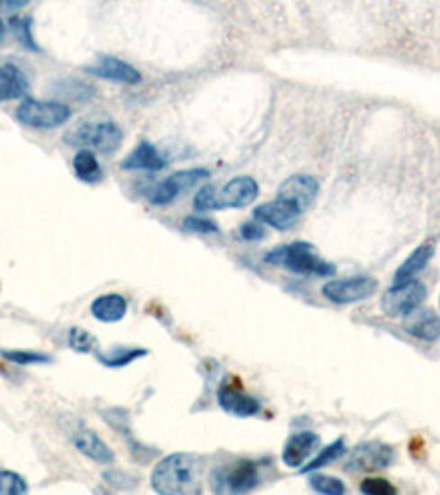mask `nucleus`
Returning a JSON list of instances; mask_svg holds the SVG:
<instances>
[{"label":"nucleus","instance_id":"obj_1","mask_svg":"<svg viewBox=\"0 0 440 495\" xmlns=\"http://www.w3.org/2000/svg\"><path fill=\"white\" fill-rule=\"evenodd\" d=\"M152 489L166 495H190L201 489V460L190 454H172L152 472Z\"/></svg>","mask_w":440,"mask_h":495},{"label":"nucleus","instance_id":"obj_2","mask_svg":"<svg viewBox=\"0 0 440 495\" xmlns=\"http://www.w3.org/2000/svg\"><path fill=\"white\" fill-rule=\"evenodd\" d=\"M265 262L266 265L289 269L300 275H335V265L321 260V257L315 254L313 245H309V242H291V245L275 247L274 251H269V254L265 256Z\"/></svg>","mask_w":440,"mask_h":495},{"label":"nucleus","instance_id":"obj_3","mask_svg":"<svg viewBox=\"0 0 440 495\" xmlns=\"http://www.w3.org/2000/svg\"><path fill=\"white\" fill-rule=\"evenodd\" d=\"M64 141L80 150L112 155L121 146L123 132L112 122H82L64 135Z\"/></svg>","mask_w":440,"mask_h":495},{"label":"nucleus","instance_id":"obj_4","mask_svg":"<svg viewBox=\"0 0 440 495\" xmlns=\"http://www.w3.org/2000/svg\"><path fill=\"white\" fill-rule=\"evenodd\" d=\"M16 119L27 128L51 130L71 119V108L60 102H40V99L24 97L16 108Z\"/></svg>","mask_w":440,"mask_h":495},{"label":"nucleus","instance_id":"obj_5","mask_svg":"<svg viewBox=\"0 0 440 495\" xmlns=\"http://www.w3.org/2000/svg\"><path fill=\"white\" fill-rule=\"evenodd\" d=\"M427 289H425L423 282L409 280L403 284H394L392 289H388L381 300V309L385 310V315L390 317H409L417 313V309L423 304Z\"/></svg>","mask_w":440,"mask_h":495},{"label":"nucleus","instance_id":"obj_6","mask_svg":"<svg viewBox=\"0 0 440 495\" xmlns=\"http://www.w3.org/2000/svg\"><path fill=\"white\" fill-rule=\"evenodd\" d=\"M207 176H210V172H207L205 167H192V170L175 172V175L167 176L166 181H161L155 190H150L148 201H150L152 205H170L172 201H176V198L185 194L187 190L199 185Z\"/></svg>","mask_w":440,"mask_h":495},{"label":"nucleus","instance_id":"obj_7","mask_svg":"<svg viewBox=\"0 0 440 495\" xmlns=\"http://www.w3.org/2000/svg\"><path fill=\"white\" fill-rule=\"evenodd\" d=\"M374 291H377V282L373 277H346V280L326 282L321 293L333 304H355L374 295Z\"/></svg>","mask_w":440,"mask_h":495},{"label":"nucleus","instance_id":"obj_8","mask_svg":"<svg viewBox=\"0 0 440 495\" xmlns=\"http://www.w3.org/2000/svg\"><path fill=\"white\" fill-rule=\"evenodd\" d=\"M394 460V449L383 443H364L355 449L353 455L346 463L348 472H379L390 467Z\"/></svg>","mask_w":440,"mask_h":495},{"label":"nucleus","instance_id":"obj_9","mask_svg":"<svg viewBox=\"0 0 440 495\" xmlns=\"http://www.w3.org/2000/svg\"><path fill=\"white\" fill-rule=\"evenodd\" d=\"M318 194H319L318 178L309 176V175H295V176L286 178L278 190V198L291 202L293 207H298L301 214H304V212L313 205Z\"/></svg>","mask_w":440,"mask_h":495},{"label":"nucleus","instance_id":"obj_10","mask_svg":"<svg viewBox=\"0 0 440 495\" xmlns=\"http://www.w3.org/2000/svg\"><path fill=\"white\" fill-rule=\"evenodd\" d=\"M301 212L298 207H293L291 202L282 201V198H275V201L265 202V205H258L254 210V218L262 225H269L274 227V230L286 231L291 230V227L298 225Z\"/></svg>","mask_w":440,"mask_h":495},{"label":"nucleus","instance_id":"obj_11","mask_svg":"<svg viewBox=\"0 0 440 495\" xmlns=\"http://www.w3.org/2000/svg\"><path fill=\"white\" fill-rule=\"evenodd\" d=\"M219 403L225 412L234 416H254L260 412V400L254 399L251 394H247L245 390L240 388L238 381H225L219 390Z\"/></svg>","mask_w":440,"mask_h":495},{"label":"nucleus","instance_id":"obj_12","mask_svg":"<svg viewBox=\"0 0 440 495\" xmlns=\"http://www.w3.org/2000/svg\"><path fill=\"white\" fill-rule=\"evenodd\" d=\"M258 194H260V185L256 183V178L251 176L231 178L229 183L222 185V190H219V205L220 210H225V207H247L258 198Z\"/></svg>","mask_w":440,"mask_h":495},{"label":"nucleus","instance_id":"obj_13","mask_svg":"<svg viewBox=\"0 0 440 495\" xmlns=\"http://www.w3.org/2000/svg\"><path fill=\"white\" fill-rule=\"evenodd\" d=\"M220 478L222 482L219 484V489H227V491H234V493L251 491V489L258 487L260 482L258 464L251 463V460H240V463H236L234 467L225 469Z\"/></svg>","mask_w":440,"mask_h":495},{"label":"nucleus","instance_id":"obj_14","mask_svg":"<svg viewBox=\"0 0 440 495\" xmlns=\"http://www.w3.org/2000/svg\"><path fill=\"white\" fill-rule=\"evenodd\" d=\"M88 73L93 76L102 77V79H111V82H120V84H139L141 82V73L137 71L132 64L123 62L120 58H111V56H100L95 64L88 67Z\"/></svg>","mask_w":440,"mask_h":495},{"label":"nucleus","instance_id":"obj_15","mask_svg":"<svg viewBox=\"0 0 440 495\" xmlns=\"http://www.w3.org/2000/svg\"><path fill=\"white\" fill-rule=\"evenodd\" d=\"M319 445V436L313 432H300L295 436H291L289 440H286L284 449H282V463L286 464V467H304L306 460L310 458V454L318 449Z\"/></svg>","mask_w":440,"mask_h":495},{"label":"nucleus","instance_id":"obj_16","mask_svg":"<svg viewBox=\"0 0 440 495\" xmlns=\"http://www.w3.org/2000/svg\"><path fill=\"white\" fill-rule=\"evenodd\" d=\"M29 93V79L18 64L0 59V102L22 99Z\"/></svg>","mask_w":440,"mask_h":495},{"label":"nucleus","instance_id":"obj_17","mask_svg":"<svg viewBox=\"0 0 440 495\" xmlns=\"http://www.w3.org/2000/svg\"><path fill=\"white\" fill-rule=\"evenodd\" d=\"M71 443L76 445L86 458L95 460V463H112V458H115L112 449L103 443L100 436L93 432V429L84 428V425H77L76 432L71 434Z\"/></svg>","mask_w":440,"mask_h":495},{"label":"nucleus","instance_id":"obj_18","mask_svg":"<svg viewBox=\"0 0 440 495\" xmlns=\"http://www.w3.org/2000/svg\"><path fill=\"white\" fill-rule=\"evenodd\" d=\"M167 166L166 157L152 146L150 141H141L135 150L121 161L123 170H141V172H159Z\"/></svg>","mask_w":440,"mask_h":495},{"label":"nucleus","instance_id":"obj_19","mask_svg":"<svg viewBox=\"0 0 440 495\" xmlns=\"http://www.w3.org/2000/svg\"><path fill=\"white\" fill-rule=\"evenodd\" d=\"M128 310V302L126 297L120 293H108V295H100L95 302L91 304V313L97 321L102 324H115V321H121L123 315Z\"/></svg>","mask_w":440,"mask_h":495},{"label":"nucleus","instance_id":"obj_20","mask_svg":"<svg viewBox=\"0 0 440 495\" xmlns=\"http://www.w3.org/2000/svg\"><path fill=\"white\" fill-rule=\"evenodd\" d=\"M432 256H434L432 242H425V245H420L418 249L414 251V254L399 266V271L394 274V284H403V282L417 280V275L425 269V266H427V262L432 260Z\"/></svg>","mask_w":440,"mask_h":495},{"label":"nucleus","instance_id":"obj_21","mask_svg":"<svg viewBox=\"0 0 440 495\" xmlns=\"http://www.w3.org/2000/svg\"><path fill=\"white\" fill-rule=\"evenodd\" d=\"M405 328H408L409 335L418 337V339L434 341L440 337V320L432 313V310H423V313H417V315L412 313Z\"/></svg>","mask_w":440,"mask_h":495},{"label":"nucleus","instance_id":"obj_22","mask_svg":"<svg viewBox=\"0 0 440 495\" xmlns=\"http://www.w3.org/2000/svg\"><path fill=\"white\" fill-rule=\"evenodd\" d=\"M73 170H76V176L84 183H100L103 176L100 161H97L91 150L77 152L76 158H73Z\"/></svg>","mask_w":440,"mask_h":495},{"label":"nucleus","instance_id":"obj_23","mask_svg":"<svg viewBox=\"0 0 440 495\" xmlns=\"http://www.w3.org/2000/svg\"><path fill=\"white\" fill-rule=\"evenodd\" d=\"M148 350L143 348H115L111 350L108 355L97 353V359L102 361L106 368H123V365L132 364L135 359H139V356H146Z\"/></svg>","mask_w":440,"mask_h":495},{"label":"nucleus","instance_id":"obj_24","mask_svg":"<svg viewBox=\"0 0 440 495\" xmlns=\"http://www.w3.org/2000/svg\"><path fill=\"white\" fill-rule=\"evenodd\" d=\"M346 452V445H344V440H335L333 445H328V447L324 449V452H319L318 454V458H313L310 460V463H306L304 467H301V472L304 473H310V472H318V469L321 467H326V464H330V463H335V460L339 458V455H344Z\"/></svg>","mask_w":440,"mask_h":495},{"label":"nucleus","instance_id":"obj_25","mask_svg":"<svg viewBox=\"0 0 440 495\" xmlns=\"http://www.w3.org/2000/svg\"><path fill=\"white\" fill-rule=\"evenodd\" d=\"M31 24L33 20L29 16L24 18H13L12 22H9V27H12L13 36H16L18 42L22 44L24 49H29V51H40V47H38V42L33 40V33H31Z\"/></svg>","mask_w":440,"mask_h":495},{"label":"nucleus","instance_id":"obj_26","mask_svg":"<svg viewBox=\"0 0 440 495\" xmlns=\"http://www.w3.org/2000/svg\"><path fill=\"white\" fill-rule=\"evenodd\" d=\"M309 484L313 491L324 493V495H341L346 493V484L341 480L333 478V475H324V473H315L310 472Z\"/></svg>","mask_w":440,"mask_h":495},{"label":"nucleus","instance_id":"obj_27","mask_svg":"<svg viewBox=\"0 0 440 495\" xmlns=\"http://www.w3.org/2000/svg\"><path fill=\"white\" fill-rule=\"evenodd\" d=\"M68 346H71L76 353H97V339L88 330L84 328H71L68 330Z\"/></svg>","mask_w":440,"mask_h":495},{"label":"nucleus","instance_id":"obj_28","mask_svg":"<svg viewBox=\"0 0 440 495\" xmlns=\"http://www.w3.org/2000/svg\"><path fill=\"white\" fill-rule=\"evenodd\" d=\"M0 355L7 361L18 365H33V364H51V356L44 353H33V350H0Z\"/></svg>","mask_w":440,"mask_h":495},{"label":"nucleus","instance_id":"obj_29","mask_svg":"<svg viewBox=\"0 0 440 495\" xmlns=\"http://www.w3.org/2000/svg\"><path fill=\"white\" fill-rule=\"evenodd\" d=\"M194 210L196 212H219V190L214 185H205L196 192L194 196Z\"/></svg>","mask_w":440,"mask_h":495},{"label":"nucleus","instance_id":"obj_30","mask_svg":"<svg viewBox=\"0 0 440 495\" xmlns=\"http://www.w3.org/2000/svg\"><path fill=\"white\" fill-rule=\"evenodd\" d=\"M29 491L27 482L13 472H0V495H24Z\"/></svg>","mask_w":440,"mask_h":495},{"label":"nucleus","instance_id":"obj_31","mask_svg":"<svg viewBox=\"0 0 440 495\" xmlns=\"http://www.w3.org/2000/svg\"><path fill=\"white\" fill-rule=\"evenodd\" d=\"M183 230L185 231H194V234H216L219 231V225L210 218L202 216H190L183 220Z\"/></svg>","mask_w":440,"mask_h":495},{"label":"nucleus","instance_id":"obj_32","mask_svg":"<svg viewBox=\"0 0 440 495\" xmlns=\"http://www.w3.org/2000/svg\"><path fill=\"white\" fill-rule=\"evenodd\" d=\"M361 491L370 493V495H392V493H397V489H394L388 480L368 478L361 482Z\"/></svg>","mask_w":440,"mask_h":495},{"label":"nucleus","instance_id":"obj_33","mask_svg":"<svg viewBox=\"0 0 440 495\" xmlns=\"http://www.w3.org/2000/svg\"><path fill=\"white\" fill-rule=\"evenodd\" d=\"M240 236L245 238V240H262V238L266 236V230L262 225H258V220L245 222V225L240 227Z\"/></svg>","mask_w":440,"mask_h":495},{"label":"nucleus","instance_id":"obj_34","mask_svg":"<svg viewBox=\"0 0 440 495\" xmlns=\"http://www.w3.org/2000/svg\"><path fill=\"white\" fill-rule=\"evenodd\" d=\"M29 0H0V14L3 12H18V9L27 7Z\"/></svg>","mask_w":440,"mask_h":495},{"label":"nucleus","instance_id":"obj_35","mask_svg":"<svg viewBox=\"0 0 440 495\" xmlns=\"http://www.w3.org/2000/svg\"><path fill=\"white\" fill-rule=\"evenodd\" d=\"M4 33H7V27H4V22H3V20H0V42H3V40H4Z\"/></svg>","mask_w":440,"mask_h":495}]
</instances>
